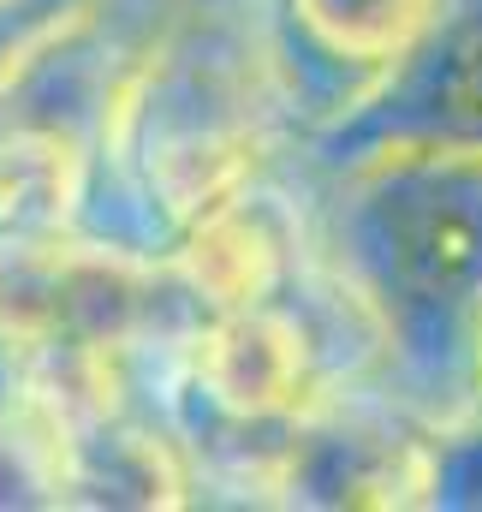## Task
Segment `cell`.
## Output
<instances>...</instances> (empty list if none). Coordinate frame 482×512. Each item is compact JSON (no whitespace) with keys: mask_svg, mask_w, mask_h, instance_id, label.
<instances>
[{"mask_svg":"<svg viewBox=\"0 0 482 512\" xmlns=\"http://www.w3.org/2000/svg\"><path fill=\"white\" fill-rule=\"evenodd\" d=\"M179 6H244V0H179Z\"/></svg>","mask_w":482,"mask_h":512,"instance_id":"13","label":"cell"},{"mask_svg":"<svg viewBox=\"0 0 482 512\" xmlns=\"http://www.w3.org/2000/svg\"><path fill=\"white\" fill-rule=\"evenodd\" d=\"M334 262L411 370H471L482 322V143L381 137L334 161Z\"/></svg>","mask_w":482,"mask_h":512,"instance_id":"2","label":"cell"},{"mask_svg":"<svg viewBox=\"0 0 482 512\" xmlns=\"http://www.w3.org/2000/svg\"><path fill=\"white\" fill-rule=\"evenodd\" d=\"M381 137H453L482 143V0H453L441 24L393 66V78L334 126L340 155ZM334 155V161H340Z\"/></svg>","mask_w":482,"mask_h":512,"instance_id":"6","label":"cell"},{"mask_svg":"<svg viewBox=\"0 0 482 512\" xmlns=\"http://www.w3.org/2000/svg\"><path fill=\"white\" fill-rule=\"evenodd\" d=\"M66 507V453L60 423L42 399L0 405V512Z\"/></svg>","mask_w":482,"mask_h":512,"instance_id":"8","label":"cell"},{"mask_svg":"<svg viewBox=\"0 0 482 512\" xmlns=\"http://www.w3.org/2000/svg\"><path fill=\"white\" fill-rule=\"evenodd\" d=\"M423 507L435 512H482V405H459L429 417V489Z\"/></svg>","mask_w":482,"mask_h":512,"instance_id":"10","label":"cell"},{"mask_svg":"<svg viewBox=\"0 0 482 512\" xmlns=\"http://www.w3.org/2000/svg\"><path fill=\"white\" fill-rule=\"evenodd\" d=\"M286 120H298V90L256 0L185 6L125 54L108 96L90 203L108 197L114 221L96 233L167 256L197 215L268 173Z\"/></svg>","mask_w":482,"mask_h":512,"instance_id":"1","label":"cell"},{"mask_svg":"<svg viewBox=\"0 0 482 512\" xmlns=\"http://www.w3.org/2000/svg\"><path fill=\"white\" fill-rule=\"evenodd\" d=\"M429 489V423H411L405 405L375 399L369 382L328 387L310 399L268 471L274 507H423Z\"/></svg>","mask_w":482,"mask_h":512,"instance_id":"3","label":"cell"},{"mask_svg":"<svg viewBox=\"0 0 482 512\" xmlns=\"http://www.w3.org/2000/svg\"><path fill=\"white\" fill-rule=\"evenodd\" d=\"M60 453H66V507H191L197 465L173 435V423H161L155 411L108 405V411L66 417Z\"/></svg>","mask_w":482,"mask_h":512,"instance_id":"7","label":"cell"},{"mask_svg":"<svg viewBox=\"0 0 482 512\" xmlns=\"http://www.w3.org/2000/svg\"><path fill=\"white\" fill-rule=\"evenodd\" d=\"M447 6L453 0H280L274 30L298 90V120H316V90L334 84V126H346Z\"/></svg>","mask_w":482,"mask_h":512,"instance_id":"4","label":"cell"},{"mask_svg":"<svg viewBox=\"0 0 482 512\" xmlns=\"http://www.w3.org/2000/svg\"><path fill=\"white\" fill-rule=\"evenodd\" d=\"M102 12L108 0H0V96Z\"/></svg>","mask_w":482,"mask_h":512,"instance_id":"9","label":"cell"},{"mask_svg":"<svg viewBox=\"0 0 482 512\" xmlns=\"http://www.w3.org/2000/svg\"><path fill=\"white\" fill-rule=\"evenodd\" d=\"M24 376H30V358L0 334V405H12V399H24Z\"/></svg>","mask_w":482,"mask_h":512,"instance_id":"11","label":"cell"},{"mask_svg":"<svg viewBox=\"0 0 482 512\" xmlns=\"http://www.w3.org/2000/svg\"><path fill=\"white\" fill-rule=\"evenodd\" d=\"M167 262L203 316L286 298L298 286V274L310 268L304 209L262 173L244 191H233L227 203H215L209 215H197L173 239Z\"/></svg>","mask_w":482,"mask_h":512,"instance_id":"5","label":"cell"},{"mask_svg":"<svg viewBox=\"0 0 482 512\" xmlns=\"http://www.w3.org/2000/svg\"><path fill=\"white\" fill-rule=\"evenodd\" d=\"M465 387H471V399L482 405V322H477V334H471V370H465Z\"/></svg>","mask_w":482,"mask_h":512,"instance_id":"12","label":"cell"}]
</instances>
